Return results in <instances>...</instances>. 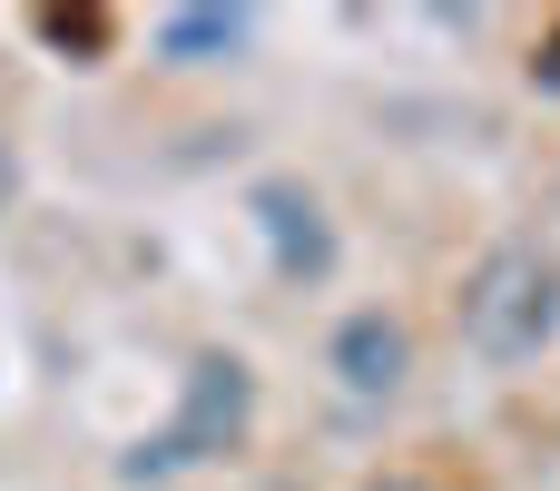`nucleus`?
Wrapping results in <instances>:
<instances>
[{
  "instance_id": "nucleus-7",
  "label": "nucleus",
  "mask_w": 560,
  "mask_h": 491,
  "mask_svg": "<svg viewBox=\"0 0 560 491\" xmlns=\"http://www.w3.org/2000/svg\"><path fill=\"white\" fill-rule=\"evenodd\" d=\"M364 491H433V482H413V472H384V482H364Z\"/></svg>"
},
{
  "instance_id": "nucleus-8",
  "label": "nucleus",
  "mask_w": 560,
  "mask_h": 491,
  "mask_svg": "<svg viewBox=\"0 0 560 491\" xmlns=\"http://www.w3.org/2000/svg\"><path fill=\"white\" fill-rule=\"evenodd\" d=\"M10 177H20V167H10V148H0V197H10Z\"/></svg>"
},
{
  "instance_id": "nucleus-1",
  "label": "nucleus",
  "mask_w": 560,
  "mask_h": 491,
  "mask_svg": "<svg viewBox=\"0 0 560 491\" xmlns=\"http://www.w3.org/2000/svg\"><path fill=\"white\" fill-rule=\"evenodd\" d=\"M463 344L482 364H541L560 344V246L541 236H502L472 276H463Z\"/></svg>"
},
{
  "instance_id": "nucleus-2",
  "label": "nucleus",
  "mask_w": 560,
  "mask_h": 491,
  "mask_svg": "<svg viewBox=\"0 0 560 491\" xmlns=\"http://www.w3.org/2000/svg\"><path fill=\"white\" fill-rule=\"evenodd\" d=\"M246 423H256V374H246V354L207 344V354L187 364V384H177L167 433H138V443L118 453V482H177V472H197V463L236 453V443H246Z\"/></svg>"
},
{
  "instance_id": "nucleus-4",
  "label": "nucleus",
  "mask_w": 560,
  "mask_h": 491,
  "mask_svg": "<svg viewBox=\"0 0 560 491\" xmlns=\"http://www.w3.org/2000/svg\"><path fill=\"white\" fill-rule=\"evenodd\" d=\"M325 374H335L354 404H394V394L413 384V335H404V315L354 305V315L335 325V344H325Z\"/></svg>"
},
{
  "instance_id": "nucleus-6",
  "label": "nucleus",
  "mask_w": 560,
  "mask_h": 491,
  "mask_svg": "<svg viewBox=\"0 0 560 491\" xmlns=\"http://www.w3.org/2000/svg\"><path fill=\"white\" fill-rule=\"evenodd\" d=\"M532 89L560 98V30H541V49H532Z\"/></svg>"
},
{
  "instance_id": "nucleus-3",
  "label": "nucleus",
  "mask_w": 560,
  "mask_h": 491,
  "mask_svg": "<svg viewBox=\"0 0 560 491\" xmlns=\"http://www.w3.org/2000/svg\"><path fill=\"white\" fill-rule=\"evenodd\" d=\"M246 217H256V236H266V256H276L285 285H325L335 276V226H325V197L305 177H256Z\"/></svg>"
},
{
  "instance_id": "nucleus-9",
  "label": "nucleus",
  "mask_w": 560,
  "mask_h": 491,
  "mask_svg": "<svg viewBox=\"0 0 560 491\" xmlns=\"http://www.w3.org/2000/svg\"><path fill=\"white\" fill-rule=\"evenodd\" d=\"M276 491H295V482H276Z\"/></svg>"
},
{
  "instance_id": "nucleus-5",
  "label": "nucleus",
  "mask_w": 560,
  "mask_h": 491,
  "mask_svg": "<svg viewBox=\"0 0 560 491\" xmlns=\"http://www.w3.org/2000/svg\"><path fill=\"white\" fill-rule=\"evenodd\" d=\"M246 39H256V10H236V0H207V10H167L158 20V59L167 69H217Z\"/></svg>"
}]
</instances>
